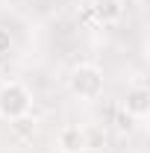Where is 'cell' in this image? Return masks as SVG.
I'll list each match as a JSON object with an SVG mask.
<instances>
[{"mask_svg": "<svg viewBox=\"0 0 150 153\" xmlns=\"http://www.w3.org/2000/svg\"><path fill=\"white\" fill-rule=\"evenodd\" d=\"M132 121H135V118H132L130 112H124V109H121L118 118H115V127H118L121 133H130V130H132Z\"/></svg>", "mask_w": 150, "mask_h": 153, "instance_id": "obj_7", "label": "cell"}, {"mask_svg": "<svg viewBox=\"0 0 150 153\" xmlns=\"http://www.w3.org/2000/svg\"><path fill=\"white\" fill-rule=\"evenodd\" d=\"M124 112H130L132 118H147L150 115V91L144 85H132L127 97H124Z\"/></svg>", "mask_w": 150, "mask_h": 153, "instance_id": "obj_4", "label": "cell"}, {"mask_svg": "<svg viewBox=\"0 0 150 153\" xmlns=\"http://www.w3.org/2000/svg\"><path fill=\"white\" fill-rule=\"evenodd\" d=\"M9 50H12V33L0 27V56H6Z\"/></svg>", "mask_w": 150, "mask_h": 153, "instance_id": "obj_8", "label": "cell"}, {"mask_svg": "<svg viewBox=\"0 0 150 153\" xmlns=\"http://www.w3.org/2000/svg\"><path fill=\"white\" fill-rule=\"evenodd\" d=\"M9 130H12V135H15L18 141H27V138L36 135V121H33L30 115H21L15 121H9Z\"/></svg>", "mask_w": 150, "mask_h": 153, "instance_id": "obj_6", "label": "cell"}, {"mask_svg": "<svg viewBox=\"0 0 150 153\" xmlns=\"http://www.w3.org/2000/svg\"><path fill=\"white\" fill-rule=\"evenodd\" d=\"M59 147H62V153H82L88 147V138H85V133H82L79 127L68 124V127H62V133H59Z\"/></svg>", "mask_w": 150, "mask_h": 153, "instance_id": "obj_5", "label": "cell"}, {"mask_svg": "<svg viewBox=\"0 0 150 153\" xmlns=\"http://www.w3.org/2000/svg\"><path fill=\"white\" fill-rule=\"evenodd\" d=\"M30 106H33V94L27 85L21 82H6L0 88V118L6 121H15L21 115H30Z\"/></svg>", "mask_w": 150, "mask_h": 153, "instance_id": "obj_1", "label": "cell"}, {"mask_svg": "<svg viewBox=\"0 0 150 153\" xmlns=\"http://www.w3.org/2000/svg\"><path fill=\"white\" fill-rule=\"evenodd\" d=\"M68 85H71V91L76 97L94 100V97H100V91H103V74H100L97 65H76L74 71H71V76H68Z\"/></svg>", "mask_w": 150, "mask_h": 153, "instance_id": "obj_2", "label": "cell"}, {"mask_svg": "<svg viewBox=\"0 0 150 153\" xmlns=\"http://www.w3.org/2000/svg\"><path fill=\"white\" fill-rule=\"evenodd\" d=\"M88 12H91V21L109 27V24H118V21H121L124 3H121V0H94L91 6H88Z\"/></svg>", "mask_w": 150, "mask_h": 153, "instance_id": "obj_3", "label": "cell"}]
</instances>
